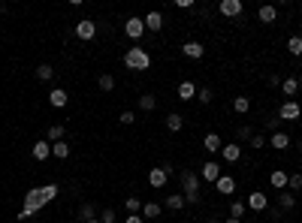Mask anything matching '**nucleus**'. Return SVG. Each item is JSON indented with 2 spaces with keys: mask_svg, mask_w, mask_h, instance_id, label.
<instances>
[{
  "mask_svg": "<svg viewBox=\"0 0 302 223\" xmlns=\"http://www.w3.org/2000/svg\"><path fill=\"white\" fill-rule=\"evenodd\" d=\"M124 66L133 73H145L151 70V55L145 48H127V55H124Z\"/></svg>",
  "mask_w": 302,
  "mask_h": 223,
  "instance_id": "1",
  "label": "nucleus"
},
{
  "mask_svg": "<svg viewBox=\"0 0 302 223\" xmlns=\"http://www.w3.org/2000/svg\"><path fill=\"white\" fill-rule=\"evenodd\" d=\"M179 178H182L185 202H187V205H197V202H200V178H197V172H193V169H185Z\"/></svg>",
  "mask_w": 302,
  "mask_h": 223,
  "instance_id": "2",
  "label": "nucleus"
},
{
  "mask_svg": "<svg viewBox=\"0 0 302 223\" xmlns=\"http://www.w3.org/2000/svg\"><path fill=\"white\" fill-rule=\"evenodd\" d=\"M46 205V199H43V193H40V187H33L30 193H24V208L19 211V220H27V217H33L40 208Z\"/></svg>",
  "mask_w": 302,
  "mask_h": 223,
  "instance_id": "3",
  "label": "nucleus"
},
{
  "mask_svg": "<svg viewBox=\"0 0 302 223\" xmlns=\"http://www.w3.org/2000/svg\"><path fill=\"white\" fill-rule=\"evenodd\" d=\"M299 115H302L299 102L296 100H284L281 109H278V121H299Z\"/></svg>",
  "mask_w": 302,
  "mask_h": 223,
  "instance_id": "4",
  "label": "nucleus"
},
{
  "mask_svg": "<svg viewBox=\"0 0 302 223\" xmlns=\"http://www.w3.org/2000/svg\"><path fill=\"white\" fill-rule=\"evenodd\" d=\"M172 172H175V169H172L169 163H166V166H157V169H151V172H148V184L161 190V187L169 181V175H172Z\"/></svg>",
  "mask_w": 302,
  "mask_h": 223,
  "instance_id": "5",
  "label": "nucleus"
},
{
  "mask_svg": "<svg viewBox=\"0 0 302 223\" xmlns=\"http://www.w3.org/2000/svg\"><path fill=\"white\" fill-rule=\"evenodd\" d=\"M242 9H245L242 0H221V3H218V12L227 15V19H236V15H242Z\"/></svg>",
  "mask_w": 302,
  "mask_h": 223,
  "instance_id": "6",
  "label": "nucleus"
},
{
  "mask_svg": "<svg viewBox=\"0 0 302 223\" xmlns=\"http://www.w3.org/2000/svg\"><path fill=\"white\" fill-rule=\"evenodd\" d=\"M76 37H79V40H85V42H88V40H94V37H97V24H94L91 19H82V21L76 24Z\"/></svg>",
  "mask_w": 302,
  "mask_h": 223,
  "instance_id": "7",
  "label": "nucleus"
},
{
  "mask_svg": "<svg viewBox=\"0 0 302 223\" xmlns=\"http://www.w3.org/2000/svg\"><path fill=\"white\" fill-rule=\"evenodd\" d=\"M124 30H127V37H130V40H139L142 33H145V21H142V19H136V15H130V19H127V24H124Z\"/></svg>",
  "mask_w": 302,
  "mask_h": 223,
  "instance_id": "8",
  "label": "nucleus"
},
{
  "mask_svg": "<svg viewBox=\"0 0 302 223\" xmlns=\"http://www.w3.org/2000/svg\"><path fill=\"white\" fill-rule=\"evenodd\" d=\"M182 55H185V58H190V61H200V58L206 55V48H203V42L190 40V42H185V45H182Z\"/></svg>",
  "mask_w": 302,
  "mask_h": 223,
  "instance_id": "9",
  "label": "nucleus"
},
{
  "mask_svg": "<svg viewBox=\"0 0 302 223\" xmlns=\"http://www.w3.org/2000/svg\"><path fill=\"white\" fill-rule=\"evenodd\" d=\"M30 154H33V160H48V157H51V142H48V139H43V142H33Z\"/></svg>",
  "mask_w": 302,
  "mask_h": 223,
  "instance_id": "10",
  "label": "nucleus"
},
{
  "mask_svg": "<svg viewBox=\"0 0 302 223\" xmlns=\"http://www.w3.org/2000/svg\"><path fill=\"white\" fill-rule=\"evenodd\" d=\"M142 21H145V30H151V33H157V30H161V27H163V15H161V12H157V9H154V12H148V15H145V19H142Z\"/></svg>",
  "mask_w": 302,
  "mask_h": 223,
  "instance_id": "11",
  "label": "nucleus"
},
{
  "mask_svg": "<svg viewBox=\"0 0 302 223\" xmlns=\"http://www.w3.org/2000/svg\"><path fill=\"white\" fill-rule=\"evenodd\" d=\"M203 148H206L209 154H218V151L224 148V142H221V136H218V133H206V139H203Z\"/></svg>",
  "mask_w": 302,
  "mask_h": 223,
  "instance_id": "12",
  "label": "nucleus"
},
{
  "mask_svg": "<svg viewBox=\"0 0 302 223\" xmlns=\"http://www.w3.org/2000/svg\"><path fill=\"white\" fill-rule=\"evenodd\" d=\"M67 100H70V94H67L64 88H51V94H48V102H51L55 109H64V106H67Z\"/></svg>",
  "mask_w": 302,
  "mask_h": 223,
  "instance_id": "13",
  "label": "nucleus"
},
{
  "mask_svg": "<svg viewBox=\"0 0 302 223\" xmlns=\"http://www.w3.org/2000/svg\"><path fill=\"white\" fill-rule=\"evenodd\" d=\"M203 178H206V181H211V184H215V181L221 178V166H218L215 160H209V163H203Z\"/></svg>",
  "mask_w": 302,
  "mask_h": 223,
  "instance_id": "14",
  "label": "nucleus"
},
{
  "mask_svg": "<svg viewBox=\"0 0 302 223\" xmlns=\"http://www.w3.org/2000/svg\"><path fill=\"white\" fill-rule=\"evenodd\" d=\"M266 205H269L266 193H251V196H248V208H251V211H266Z\"/></svg>",
  "mask_w": 302,
  "mask_h": 223,
  "instance_id": "15",
  "label": "nucleus"
},
{
  "mask_svg": "<svg viewBox=\"0 0 302 223\" xmlns=\"http://www.w3.org/2000/svg\"><path fill=\"white\" fill-rule=\"evenodd\" d=\"M257 15H260V21H263V24H275V21H278V9H275V6H269V3L260 6V12H257Z\"/></svg>",
  "mask_w": 302,
  "mask_h": 223,
  "instance_id": "16",
  "label": "nucleus"
},
{
  "mask_svg": "<svg viewBox=\"0 0 302 223\" xmlns=\"http://www.w3.org/2000/svg\"><path fill=\"white\" fill-rule=\"evenodd\" d=\"M221 154H224L227 163H239V157H242V145H224Z\"/></svg>",
  "mask_w": 302,
  "mask_h": 223,
  "instance_id": "17",
  "label": "nucleus"
},
{
  "mask_svg": "<svg viewBox=\"0 0 302 223\" xmlns=\"http://www.w3.org/2000/svg\"><path fill=\"white\" fill-rule=\"evenodd\" d=\"M215 187H218V193H224V196H230V193H233V190H236V181H233V178H230V175H221V178L215 181Z\"/></svg>",
  "mask_w": 302,
  "mask_h": 223,
  "instance_id": "18",
  "label": "nucleus"
},
{
  "mask_svg": "<svg viewBox=\"0 0 302 223\" xmlns=\"http://www.w3.org/2000/svg\"><path fill=\"white\" fill-rule=\"evenodd\" d=\"M293 205H296V196H293L290 190H281V193H278V208H281V211H290Z\"/></svg>",
  "mask_w": 302,
  "mask_h": 223,
  "instance_id": "19",
  "label": "nucleus"
},
{
  "mask_svg": "<svg viewBox=\"0 0 302 223\" xmlns=\"http://www.w3.org/2000/svg\"><path fill=\"white\" fill-rule=\"evenodd\" d=\"M269 145H272L275 151H284V148H290V136H287V133H278V130H275V133H272V142H269Z\"/></svg>",
  "mask_w": 302,
  "mask_h": 223,
  "instance_id": "20",
  "label": "nucleus"
},
{
  "mask_svg": "<svg viewBox=\"0 0 302 223\" xmlns=\"http://www.w3.org/2000/svg\"><path fill=\"white\" fill-rule=\"evenodd\" d=\"M193 97H197V84H193V81H182L179 84V100H193Z\"/></svg>",
  "mask_w": 302,
  "mask_h": 223,
  "instance_id": "21",
  "label": "nucleus"
},
{
  "mask_svg": "<svg viewBox=\"0 0 302 223\" xmlns=\"http://www.w3.org/2000/svg\"><path fill=\"white\" fill-rule=\"evenodd\" d=\"M182 127H185V118H182V115H175V112L166 115V130H169V133H179Z\"/></svg>",
  "mask_w": 302,
  "mask_h": 223,
  "instance_id": "22",
  "label": "nucleus"
},
{
  "mask_svg": "<svg viewBox=\"0 0 302 223\" xmlns=\"http://www.w3.org/2000/svg\"><path fill=\"white\" fill-rule=\"evenodd\" d=\"M64 136H67L64 124H51V127H48V142H51V145H55V142H64Z\"/></svg>",
  "mask_w": 302,
  "mask_h": 223,
  "instance_id": "23",
  "label": "nucleus"
},
{
  "mask_svg": "<svg viewBox=\"0 0 302 223\" xmlns=\"http://www.w3.org/2000/svg\"><path fill=\"white\" fill-rule=\"evenodd\" d=\"M37 79L40 81H51V79H55V66H51V63H40L37 66Z\"/></svg>",
  "mask_w": 302,
  "mask_h": 223,
  "instance_id": "24",
  "label": "nucleus"
},
{
  "mask_svg": "<svg viewBox=\"0 0 302 223\" xmlns=\"http://www.w3.org/2000/svg\"><path fill=\"white\" fill-rule=\"evenodd\" d=\"M272 187H275V190H287V172L275 169V172H272Z\"/></svg>",
  "mask_w": 302,
  "mask_h": 223,
  "instance_id": "25",
  "label": "nucleus"
},
{
  "mask_svg": "<svg viewBox=\"0 0 302 223\" xmlns=\"http://www.w3.org/2000/svg\"><path fill=\"white\" fill-rule=\"evenodd\" d=\"M185 205H187V202H185V196H182V193H172V196H166V208H172V211H182Z\"/></svg>",
  "mask_w": 302,
  "mask_h": 223,
  "instance_id": "26",
  "label": "nucleus"
},
{
  "mask_svg": "<svg viewBox=\"0 0 302 223\" xmlns=\"http://www.w3.org/2000/svg\"><path fill=\"white\" fill-rule=\"evenodd\" d=\"M94 217H97V208H94V205H91V202H85V205H82V208H79V220L85 223V220H94Z\"/></svg>",
  "mask_w": 302,
  "mask_h": 223,
  "instance_id": "27",
  "label": "nucleus"
},
{
  "mask_svg": "<svg viewBox=\"0 0 302 223\" xmlns=\"http://www.w3.org/2000/svg\"><path fill=\"white\" fill-rule=\"evenodd\" d=\"M124 208H127V214H142V202L136 196H127L124 199Z\"/></svg>",
  "mask_w": 302,
  "mask_h": 223,
  "instance_id": "28",
  "label": "nucleus"
},
{
  "mask_svg": "<svg viewBox=\"0 0 302 223\" xmlns=\"http://www.w3.org/2000/svg\"><path fill=\"white\" fill-rule=\"evenodd\" d=\"M51 154H55L58 160H67L70 157V145L67 142H55V145H51Z\"/></svg>",
  "mask_w": 302,
  "mask_h": 223,
  "instance_id": "29",
  "label": "nucleus"
},
{
  "mask_svg": "<svg viewBox=\"0 0 302 223\" xmlns=\"http://www.w3.org/2000/svg\"><path fill=\"white\" fill-rule=\"evenodd\" d=\"M97 84H100V91H106V94H109V91H115V79H112L109 73H103V76L97 79Z\"/></svg>",
  "mask_w": 302,
  "mask_h": 223,
  "instance_id": "30",
  "label": "nucleus"
},
{
  "mask_svg": "<svg viewBox=\"0 0 302 223\" xmlns=\"http://www.w3.org/2000/svg\"><path fill=\"white\" fill-rule=\"evenodd\" d=\"M281 91H284V97H293V94L299 91V81H296V79H284V81H281Z\"/></svg>",
  "mask_w": 302,
  "mask_h": 223,
  "instance_id": "31",
  "label": "nucleus"
},
{
  "mask_svg": "<svg viewBox=\"0 0 302 223\" xmlns=\"http://www.w3.org/2000/svg\"><path fill=\"white\" fill-rule=\"evenodd\" d=\"M154 106H157V100H154L151 94H142V97H139V109H142V112H154Z\"/></svg>",
  "mask_w": 302,
  "mask_h": 223,
  "instance_id": "32",
  "label": "nucleus"
},
{
  "mask_svg": "<svg viewBox=\"0 0 302 223\" xmlns=\"http://www.w3.org/2000/svg\"><path fill=\"white\" fill-rule=\"evenodd\" d=\"M287 51H290L293 58H299L302 55V37H290L287 40Z\"/></svg>",
  "mask_w": 302,
  "mask_h": 223,
  "instance_id": "33",
  "label": "nucleus"
},
{
  "mask_svg": "<svg viewBox=\"0 0 302 223\" xmlns=\"http://www.w3.org/2000/svg\"><path fill=\"white\" fill-rule=\"evenodd\" d=\"M142 217H161V205H157V202H145V205H142Z\"/></svg>",
  "mask_w": 302,
  "mask_h": 223,
  "instance_id": "34",
  "label": "nucleus"
},
{
  "mask_svg": "<svg viewBox=\"0 0 302 223\" xmlns=\"http://www.w3.org/2000/svg\"><path fill=\"white\" fill-rule=\"evenodd\" d=\"M233 109H236L239 115H245L248 109H251V100H248V97H236V100H233Z\"/></svg>",
  "mask_w": 302,
  "mask_h": 223,
  "instance_id": "35",
  "label": "nucleus"
},
{
  "mask_svg": "<svg viewBox=\"0 0 302 223\" xmlns=\"http://www.w3.org/2000/svg\"><path fill=\"white\" fill-rule=\"evenodd\" d=\"M40 193H43L46 202H51V199L58 196V184H46V187H40Z\"/></svg>",
  "mask_w": 302,
  "mask_h": 223,
  "instance_id": "36",
  "label": "nucleus"
},
{
  "mask_svg": "<svg viewBox=\"0 0 302 223\" xmlns=\"http://www.w3.org/2000/svg\"><path fill=\"white\" fill-rule=\"evenodd\" d=\"M287 190H290V193L302 190V175H287Z\"/></svg>",
  "mask_w": 302,
  "mask_h": 223,
  "instance_id": "37",
  "label": "nucleus"
},
{
  "mask_svg": "<svg viewBox=\"0 0 302 223\" xmlns=\"http://www.w3.org/2000/svg\"><path fill=\"white\" fill-rule=\"evenodd\" d=\"M245 208H248V205H245V202H233V205H230V217H236V220H242V214H245Z\"/></svg>",
  "mask_w": 302,
  "mask_h": 223,
  "instance_id": "38",
  "label": "nucleus"
},
{
  "mask_svg": "<svg viewBox=\"0 0 302 223\" xmlns=\"http://www.w3.org/2000/svg\"><path fill=\"white\" fill-rule=\"evenodd\" d=\"M197 97H200V102H203V106H209V102L215 100V94H211V88H200V91H197Z\"/></svg>",
  "mask_w": 302,
  "mask_h": 223,
  "instance_id": "39",
  "label": "nucleus"
},
{
  "mask_svg": "<svg viewBox=\"0 0 302 223\" xmlns=\"http://www.w3.org/2000/svg\"><path fill=\"white\" fill-rule=\"evenodd\" d=\"M248 145H251L254 151H260V148H266V136H260V133H254V136H251V142H248Z\"/></svg>",
  "mask_w": 302,
  "mask_h": 223,
  "instance_id": "40",
  "label": "nucleus"
},
{
  "mask_svg": "<svg viewBox=\"0 0 302 223\" xmlns=\"http://www.w3.org/2000/svg\"><path fill=\"white\" fill-rule=\"evenodd\" d=\"M100 220H103V223H115V220H118V214H115V211H112V208H106V211H103V217H100Z\"/></svg>",
  "mask_w": 302,
  "mask_h": 223,
  "instance_id": "41",
  "label": "nucleus"
},
{
  "mask_svg": "<svg viewBox=\"0 0 302 223\" xmlns=\"http://www.w3.org/2000/svg\"><path fill=\"white\" fill-rule=\"evenodd\" d=\"M118 121H121V124H133V121H136V115H133V112H121Z\"/></svg>",
  "mask_w": 302,
  "mask_h": 223,
  "instance_id": "42",
  "label": "nucleus"
},
{
  "mask_svg": "<svg viewBox=\"0 0 302 223\" xmlns=\"http://www.w3.org/2000/svg\"><path fill=\"white\" fill-rule=\"evenodd\" d=\"M251 136H254L251 127H239V139H248V142H251Z\"/></svg>",
  "mask_w": 302,
  "mask_h": 223,
  "instance_id": "43",
  "label": "nucleus"
},
{
  "mask_svg": "<svg viewBox=\"0 0 302 223\" xmlns=\"http://www.w3.org/2000/svg\"><path fill=\"white\" fill-rule=\"evenodd\" d=\"M269 84H272V88H278V84H281V76H275V73H272V76H269Z\"/></svg>",
  "mask_w": 302,
  "mask_h": 223,
  "instance_id": "44",
  "label": "nucleus"
},
{
  "mask_svg": "<svg viewBox=\"0 0 302 223\" xmlns=\"http://www.w3.org/2000/svg\"><path fill=\"white\" fill-rule=\"evenodd\" d=\"M127 223H145V220H142L139 214H130V217H127Z\"/></svg>",
  "mask_w": 302,
  "mask_h": 223,
  "instance_id": "45",
  "label": "nucleus"
},
{
  "mask_svg": "<svg viewBox=\"0 0 302 223\" xmlns=\"http://www.w3.org/2000/svg\"><path fill=\"white\" fill-rule=\"evenodd\" d=\"M224 223H242V220H236V217H227V220H224Z\"/></svg>",
  "mask_w": 302,
  "mask_h": 223,
  "instance_id": "46",
  "label": "nucleus"
},
{
  "mask_svg": "<svg viewBox=\"0 0 302 223\" xmlns=\"http://www.w3.org/2000/svg\"><path fill=\"white\" fill-rule=\"evenodd\" d=\"M85 223H100V217H94V220H85Z\"/></svg>",
  "mask_w": 302,
  "mask_h": 223,
  "instance_id": "47",
  "label": "nucleus"
},
{
  "mask_svg": "<svg viewBox=\"0 0 302 223\" xmlns=\"http://www.w3.org/2000/svg\"><path fill=\"white\" fill-rule=\"evenodd\" d=\"M299 151H302V139H299Z\"/></svg>",
  "mask_w": 302,
  "mask_h": 223,
  "instance_id": "48",
  "label": "nucleus"
},
{
  "mask_svg": "<svg viewBox=\"0 0 302 223\" xmlns=\"http://www.w3.org/2000/svg\"><path fill=\"white\" fill-rule=\"evenodd\" d=\"M299 88H302V79H299Z\"/></svg>",
  "mask_w": 302,
  "mask_h": 223,
  "instance_id": "49",
  "label": "nucleus"
},
{
  "mask_svg": "<svg viewBox=\"0 0 302 223\" xmlns=\"http://www.w3.org/2000/svg\"><path fill=\"white\" fill-rule=\"evenodd\" d=\"M197 223H203V220H197Z\"/></svg>",
  "mask_w": 302,
  "mask_h": 223,
  "instance_id": "50",
  "label": "nucleus"
}]
</instances>
